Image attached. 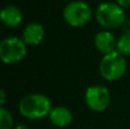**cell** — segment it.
<instances>
[{
  "label": "cell",
  "instance_id": "1",
  "mask_svg": "<svg viewBox=\"0 0 130 129\" xmlns=\"http://www.w3.org/2000/svg\"><path fill=\"white\" fill-rule=\"evenodd\" d=\"M53 110L50 100L42 94H29L18 103V111L24 118L38 120L48 117Z\"/></svg>",
  "mask_w": 130,
  "mask_h": 129
},
{
  "label": "cell",
  "instance_id": "2",
  "mask_svg": "<svg viewBox=\"0 0 130 129\" xmlns=\"http://www.w3.org/2000/svg\"><path fill=\"white\" fill-rule=\"evenodd\" d=\"M96 21L105 30L121 27L126 23V11L117 2H103L95 11Z\"/></svg>",
  "mask_w": 130,
  "mask_h": 129
},
{
  "label": "cell",
  "instance_id": "3",
  "mask_svg": "<svg viewBox=\"0 0 130 129\" xmlns=\"http://www.w3.org/2000/svg\"><path fill=\"white\" fill-rule=\"evenodd\" d=\"M127 66L126 56L115 50L102 57L99 62V73L102 78L107 81H117L127 72Z\"/></svg>",
  "mask_w": 130,
  "mask_h": 129
},
{
  "label": "cell",
  "instance_id": "4",
  "mask_svg": "<svg viewBox=\"0 0 130 129\" xmlns=\"http://www.w3.org/2000/svg\"><path fill=\"white\" fill-rule=\"evenodd\" d=\"M92 17V10L85 1L74 0L64 7L63 18L72 27H80L88 24Z\"/></svg>",
  "mask_w": 130,
  "mask_h": 129
},
{
  "label": "cell",
  "instance_id": "5",
  "mask_svg": "<svg viewBox=\"0 0 130 129\" xmlns=\"http://www.w3.org/2000/svg\"><path fill=\"white\" fill-rule=\"evenodd\" d=\"M27 54V45L22 38L11 37L0 43V58L5 64H16L23 61Z\"/></svg>",
  "mask_w": 130,
  "mask_h": 129
},
{
  "label": "cell",
  "instance_id": "6",
  "mask_svg": "<svg viewBox=\"0 0 130 129\" xmlns=\"http://www.w3.org/2000/svg\"><path fill=\"white\" fill-rule=\"evenodd\" d=\"M86 104L94 112H104L111 104V94L104 86H90L85 94Z\"/></svg>",
  "mask_w": 130,
  "mask_h": 129
},
{
  "label": "cell",
  "instance_id": "7",
  "mask_svg": "<svg viewBox=\"0 0 130 129\" xmlns=\"http://www.w3.org/2000/svg\"><path fill=\"white\" fill-rule=\"evenodd\" d=\"M96 49L103 55H107L115 52L118 48V39L110 30H102L96 33L94 38Z\"/></svg>",
  "mask_w": 130,
  "mask_h": 129
},
{
  "label": "cell",
  "instance_id": "8",
  "mask_svg": "<svg viewBox=\"0 0 130 129\" xmlns=\"http://www.w3.org/2000/svg\"><path fill=\"white\" fill-rule=\"evenodd\" d=\"M45 38V27L40 23H30L24 27L22 39L27 46H38Z\"/></svg>",
  "mask_w": 130,
  "mask_h": 129
},
{
  "label": "cell",
  "instance_id": "9",
  "mask_svg": "<svg viewBox=\"0 0 130 129\" xmlns=\"http://www.w3.org/2000/svg\"><path fill=\"white\" fill-rule=\"evenodd\" d=\"M0 21L7 27H16L22 23L23 14L18 7L8 5L2 8L0 13Z\"/></svg>",
  "mask_w": 130,
  "mask_h": 129
},
{
  "label": "cell",
  "instance_id": "10",
  "mask_svg": "<svg viewBox=\"0 0 130 129\" xmlns=\"http://www.w3.org/2000/svg\"><path fill=\"white\" fill-rule=\"evenodd\" d=\"M49 120L54 126L58 128H65L73 121V114L65 106H55L49 113Z\"/></svg>",
  "mask_w": 130,
  "mask_h": 129
},
{
  "label": "cell",
  "instance_id": "11",
  "mask_svg": "<svg viewBox=\"0 0 130 129\" xmlns=\"http://www.w3.org/2000/svg\"><path fill=\"white\" fill-rule=\"evenodd\" d=\"M117 50L124 56H130V31L124 32L118 39V48Z\"/></svg>",
  "mask_w": 130,
  "mask_h": 129
},
{
  "label": "cell",
  "instance_id": "12",
  "mask_svg": "<svg viewBox=\"0 0 130 129\" xmlns=\"http://www.w3.org/2000/svg\"><path fill=\"white\" fill-rule=\"evenodd\" d=\"M14 119L11 113L5 106L0 107V129H13Z\"/></svg>",
  "mask_w": 130,
  "mask_h": 129
},
{
  "label": "cell",
  "instance_id": "13",
  "mask_svg": "<svg viewBox=\"0 0 130 129\" xmlns=\"http://www.w3.org/2000/svg\"><path fill=\"white\" fill-rule=\"evenodd\" d=\"M115 2L123 9L129 8L130 7V0H115Z\"/></svg>",
  "mask_w": 130,
  "mask_h": 129
},
{
  "label": "cell",
  "instance_id": "14",
  "mask_svg": "<svg viewBox=\"0 0 130 129\" xmlns=\"http://www.w3.org/2000/svg\"><path fill=\"white\" fill-rule=\"evenodd\" d=\"M5 103H6V91L4 89L0 90V106H4Z\"/></svg>",
  "mask_w": 130,
  "mask_h": 129
},
{
  "label": "cell",
  "instance_id": "15",
  "mask_svg": "<svg viewBox=\"0 0 130 129\" xmlns=\"http://www.w3.org/2000/svg\"><path fill=\"white\" fill-rule=\"evenodd\" d=\"M14 129H30V128L26 125H24V123H20V125H16Z\"/></svg>",
  "mask_w": 130,
  "mask_h": 129
}]
</instances>
